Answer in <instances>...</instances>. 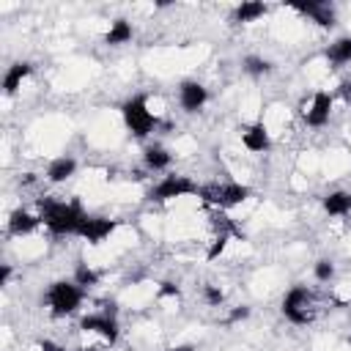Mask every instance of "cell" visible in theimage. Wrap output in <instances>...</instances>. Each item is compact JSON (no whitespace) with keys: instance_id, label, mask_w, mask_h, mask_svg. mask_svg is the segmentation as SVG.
<instances>
[{"instance_id":"cell-21","label":"cell","mask_w":351,"mask_h":351,"mask_svg":"<svg viewBox=\"0 0 351 351\" xmlns=\"http://www.w3.org/2000/svg\"><path fill=\"white\" fill-rule=\"evenodd\" d=\"M241 71L247 77H252V80H263V77H269L274 71V63L269 58H263V55H244L241 58Z\"/></svg>"},{"instance_id":"cell-20","label":"cell","mask_w":351,"mask_h":351,"mask_svg":"<svg viewBox=\"0 0 351 351\" xmlns=\"http://www.w3.org/2000/svg\"><path fill=\"white\" fill-rule=\"evenodd\" d=\"M132 36H134L132 22L123 19V16H118V19L110 22V30L104 33V44H110V47H123V44L132 41Z\"/></svg>"},{"instance_id":"cell-30","label":"cell","mask_w":351,"mask_h":351,"mask_svg":"<svg viewBox=\"0 0 351 351\" xmlns=\"http://www.w3.org/2000/svg\"><path fill=\"white\" fill-rule=\"evenodd\" d=\"M167 351H195V346H173V348H167Z\"/></svg>"},{"instance_id":"cell-25","label":"cell","mask_w":351,"mask_h":351,"mask_svg":"<svg viewBox=\"0 0 351 351\" xmlns=\"http://www.w3.org/2000/svg\"><path fill=\"white\" fill-rule=\"evenodd\" d=\"M178 296H181V288L176 282H159L156 299H178Z\"/></svg>"},{"instance_id":"cell-12","label":"cell","mask_w":351,"mask_h":351,"mask_svg":"<svg viewBox=\"0 0 351 351\" xmlns=\"http://www.w3.org/2000/svg\"><path fill=\"white\" fill-rule=\"evenodd\" d=\"M241 145L250 151V154H269L271 151V132L263 126V121H252V123H244L241 132Z\"/></svg>"},{"instance_id":"cell-6","label":"cell","mask_w":351,"mask_h":351,"mask_svg":"<svg viewBox=\"0 0 351 351\" xmlns=\"http://www.w3.org/2000/svg\"><path fill=\"white\" fill-rule=\"evenodd\" d=\"M80 329L85 335H96L104 346H115L121 337V324H118V304L110 299L99 310L88 313L80 318Z\"/></svg>"},{"instance_id":"cell-28","label":"cell","mask_w":351,"mask_h":351,"mask_svg":"<svg viewBox=\"0 0 351 351\" xmlns=\"http://www.w3.org/2000/svg\"><path fill=\"white\" fill-rule=\"evenodd\" d=\"M38 351H66L60 343H55V340H49V337H41L38 340Z\"/></svg>"},{"instance_id":"cell-14","label":"cell","mask_w":351,"mask_h":351,"mask_svg":"<svg viewBox=\"0 0 351 351\" xmlns=\"http://www.w3.org/2000/svg\"><path fill=\"white\" fill-rule=\"evenodd\" d=\"M143 165H145L148 173H165V170L173 165V154H170L159 140L145 143V145H143Z\"/></svg>"},{"instance_id":"cell-27","label":"cell","mask_w":351,"mask_h":351,"mask_svg":"<svg viewBox=\"0 0 351 351\" xmlns=\"http://www.w3.org/2000/svg\"><path fill=\"white\" fill-rule=\"evenodd\" d=\"M11 274H14V266L11 263H0V288H8Z\"/></svg>"},{"instance_id":"cell-26","label":"cell","mask_w":351,"mask_h":351,"mask_svg":"<svg viewBox=\"0 0 351 351\" xmlns=\"http://www.w3.org/2000/svg\"><path fill=\"white\" fill-rule=\"evenodd\" d=\"M250 307L247 304H239V307H233L230 313H228V318H225V324H239V321H244V318H250Z\"/></svg>"},{"instance_id":"cell-8","label":"cell","mask_w":351,"mask_h":351,"mask_svg":"<svg viewBox=\"0 0 351 351\" xmlns=\"http://www.w3.org/2000/svg\"><path fill=\"white\" fill-rule=\"evenodd\" d=\"M332 107H335V96L329 90H313L310 99L302 101L299 115L310 129H324L332 118Z\"/></svg>"},{"instance_id":"cell-3","label":"cell","mask_w":351,"mask_h":351,"mask_svg":"<svg viewBox=\"0 0 351 351\" xmlns=\"http://www.w3.org/2000/svg\"><path fill=\"white\" fill-rule=\"evenodd\" d=\"M121 121H123L126 132L132 137H137V140L151 137L156 132V126H159V118L151 110V99L145 93H134L121 104Z\"/></svg>"},{"instance_id":"cell-1","label":"cell","mask_w":351,"mask_h":351,"mask_svg":"<svg viewBox=\"0 0 351 351\" xmlns=\"http://www.w3.org/2000/svg\"><path fill=\"white\" fill-rule=\"evenodd\" d=\"M326 302L329 293H321L318 288L313 285H304V282H296L291 285L285 293H282V302H280V310L285 315L288 324L293 326H310L318 321V315L326 310Z\"/></svg>"},{"instance_id":"cell-13","label":"cell","mask_w":351,"mask_h":351,"mask_svg":"<svg viewBox=\"0 0 351 351\" xmlns=\"http://www.w3.org/2000/svg\"><path fill=\"white\" fill-rule=\"evenodd\" d=\"M41 214H33L27 208H14L8 217H5V233L8 236H16V239H25V236H33L38 228H41Z\"/></svg>"},{"instance_id":"cell-31","label":"cell","mask_w":351,"mask_h":351,"mask_svg":"<svg viewBox=\"0 0 351 351\" xmlns=\"http://www.w3.org/2000/svg\"><path fill=\"white\" fill-rule=\"evenodd\" d=\"M77 351H99L96 346H82V348H77Z\"/></svg>"},{"instance_id":"cell-23","label":"cell","mask_w":351,"mask_h":351,"mask_svg":"<svg viewBox=\"0 0 351 351\" xmlns=\"http://www.w3.org/2000/svg\"><path fill=\"white\" fill-rule=\"evenodd\" d=\"M313 280L321 282V285H332V282L337 280V266H335V261L318 258V261L313 263Z\"/></svg>"},{"instance_id":"cell-29","label":"cell","mask_w":351,"mask_h":351,"mask_svg":"<svg viewBox=\"0 0 351 351\" xmlns=\"http://www.w3.org/2000/svg\"><path fill=\"white\" fill-rule=\"evenodd\" d=\"M337 93H340V96H343V101L351 107V80H343V82H340V88H337Z\"/></svg>"},{"instance_id":"cell-18","label":"cell","mask_w":351,"mask_h":351,"mask_svg":"<svg viewBox=\"0 0 351 351\" xmlns=\"http://www.w3.org/2000/svg\"><path fill=\"white\" fill-rule=\"evenodd\" d=\"M266 14H269V5H266V3H261V0H244V3H239V5L233 8L230 22H236V25H250V22L263 19Z\"/></svg>"},{"instance_id":"cell-22","label":"cell","mask_w":351,"mask_h":351,"mask_svg":"<svg viewBox=\"0 0 351 351\" xmlns=\"http://www.w3.org/2000/svg\"><path fill=\"white\" fill-rule=\"evenodd\" d=\"M80 288H85V291H90V288H96L99 285V280H101V274L90 266V263H85V261H80L77 266H74V277H71Z\"/></svg>"},{"instance_id":"cell-4","label":"cell","mask_w":351,"mask_h":351,"mask_svg":"<svg viewBox=\"0 0 351 351\" xmlns=\"http://www.w3.org/2000/svg\"><path fill=\"white\" fill-rule=\"evenodd\" d=\"M252 195V189L241 181H206L200 184L197 189V200L208 208H219V211H228V208H236L241 206L247 197Z\"/></svg>"},{"instance_id":"cell-11","label":"cell","mask_w":351,"mask_h":351,"mask_svg":"<svg viewBox=\"0 0 351 351\" xmlns=\"http://www.w3.org/2000/svg\"><path fill=\"white\" fill-rule=\"evenodd\" d=\"M208 104V88L197 80H181L178 82V107L189 115L200 112Z\"/></svg>"},{"instance_id":"cell-9","label":"cell","mask_w":351,"mask_h":351,"mask_svg":"<svg viewBox=\"0 0 351 351\" xmlns=\"http://www.w3.org/2000/svg\"><path fill=\"white\" fill-rule=\"evenodd\" d=\"M291 11L302 14L304 19H310L313 25L332 30L337 25V8L329 0H307V3H291Z\"/></svg>"},{"instance_id":"cell-17","label":"cell","mask_w":351,"mask_h":351,"mask_svg":"<svg viewBox=\"0 0 351 351\" xmlns=\"http://www.w3.org/2000/svg\"><path fill=\"white\" fill-rule=\"evenodd\" d=\"M321 208L329 217H348L351 214V192L348 189H332L321 197Z\"/></svg>"},{"instance_id":"cell-15","label":"cell","mask_w":351,"mask_h":351,"mask_svg":"<svg viewBox=\"0 0 351 351\" xmlns=\"http://www.w3.org/2000/svg\"><path fill=\"white\" fill-rule=\"evenodd\" d=\"M74 173H77V159L71 154H60V156L49 159V165L44 170V178L49 184H66L69 178H74Z\"/></svg>"},{"instance_id":"cell-24","label":"cell","mask_w":351,"mask_h":351,"mask_svg":"<svg viewBox=\"0 0 351 351\" xmlns=\"http://www.w3.org/2000/svg\"><path fill=\"white\" fill-rule=\"evenodd\" d=\"M203 299H206V304L219 307V304H222V299H225V293H222V288H219V285L206 282V285H203Z\"/></svg>"},{"instance_id":"cell-16","label":"cell","mask_w":351,"mask_h":351,"mask_svg":"<svg viewBox=\"0 0 351 351\" xmlns=\"http://www.w3.org/2000/svg\"><path fill=\"white\" fill-rule=\"evenodd\" d=\"M30 74H33V63H30V60H16V63H11V66L5 69V74H3V93H5V96H16V93L22 90V82H25Z\"/></svg>"},{"instance_id":"cell-2","label":"cell","mask_w":351,"mask_h":351,"mask_svg":"<svg viewBox=\"0 0 351 351\" xmlns=\"http://www.w3.org/2000/svg\"><path fill=\"white\" fill-rule=\"evenodd\" d=\"M38 214H41L44 228H47L52 236H58V239H63V236H77L80 228H82V222H85V217H88L85 206H82L77 197H71V200L41 197V200H38Z\"/></svg>"},{"instance_id":"cell-5","label":"cell","mask_w":351,"mask_h":351,"mask_svg":"<svg viewBox=\"0 0 351 351\" xmlns=\"http://www.w3.org/2000/svg\"><path fill=\"white\" fill-rule=\"evenodd\" d=\"M82 302H85V288H80L74 280H55L44 293V304L52 318L74 315L82 307Z\"/></svg>"},{"instance_id":"cell-7","label":"cell","mask_w":351,"mask_h":351,"mask_svg":"<svg viewBox=\"0 0 351 351\" xmlns=\"http://www.w3.org/2000/svg\"><path fill=\"white\" fill-rule=\"evenodd\" d=\"M197 189H200V184H197L195 178H189V176H184V173H167V176H162V178L151 186L148 200H151V203H170V200L189 197V195L197 197Z\"/></svg>"},{"instance_id":"cell-10","label":"cell","mask_w":351,"mask_h":351,"mask_svg":"<svg viewBox=\"0 0 351 351\" xmlns=\"http://www.w3.org/2000/svg\"><path fill=\"white\" fill-rule=\"evenodd\" d=\"M118 219H112V217H101V214H88L85 217V222H82V228H80V239L82 241H88V244H101V241H107L115 230H118Z\"/></svg>"},{"instance_id":"cell-19","label":"cell","mask_w":351,"mask_h":351,"mask_svg":"<svg viewBox=\"0 0 351 351\" xmlns=\"http://www.w3.org/2000/svg\"><path fill=\"white\" fill-rule=\"evenodd\" d=\"M324 58H326V63H329L332 69H343V66H348V63H351V36H340V38H335V41L324 49Z\"/></svg>"}]
</instances>
